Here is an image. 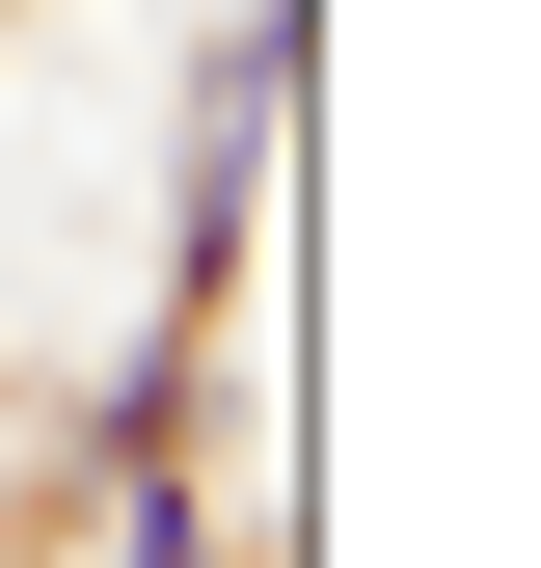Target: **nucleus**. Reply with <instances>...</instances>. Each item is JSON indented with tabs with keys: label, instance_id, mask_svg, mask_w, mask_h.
Returning a JSON list of instances; mask_svg holds the SVG:
<instances>
[{
	"label": "nucleus",
	"instance_id": "1",
	"mask_svg": "<svg viewBox=\"0 0 541 568\" xmlns=\"http://www.w3.org/2000/svg\"><path fill=\"white\" fill-rule=\"evenodd\" d=\"M298 28H325V0H244V28L190 54V163H163V298H190V325L244 298V217H270V135H298Z\"/></svg>",
	"mask_w": 541,
	"mask_h": 568
},
{
	"label": "nucleus",
	"instance_id": "2",
	"mask_svg": "<svg viewBox=\"0 0 541 568\" xmlns=\"http://www.w3.org/2000/svg\"><path fill=\"white\" fill-rule=\"evenodd\" d=\"M109 568H217V515H190V460H109Z\"/></svg>",
	"mask_w": 541,
	"mask_h": 568
}]
</instances>
